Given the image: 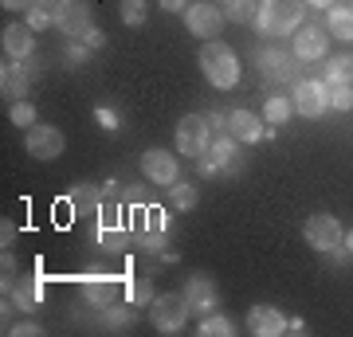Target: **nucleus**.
Here are the masks:
<instances>
[{"instance_id":"obj_1","label":"nucleus","mask_w":353,"mask_h":337,"mask_svg":"<svg viewBox=\"0 0 353 337\" xmlns=\"http://www.w3.org/2000/svg\"><path fill=\"white\" fill-rule=\"evenodd\" d=\"M196 63H201L204 79H208L216 90H232L240 83V59H236V51L228 48L224 39H204L201 59Z\"/></svg>"},{"instance_id":"obj_2","label":"nucleus","mask_w":353,"mask_h":337,"mask_svg":"<svg viewBox=\"0 0 353 337\" xmlns=\"http://www.w3.org/2000/svg\"><path fill=\"white\" fill-rule=\"evenodd\" d=\"M306 0H259V16L255 28L263 36H290L294 28H303Z\"/></svg>"},{"instance_id":"obj_3","label":"nucleus","mask_w":353,"mask_h":337,"mask_svg":"<svg viewBox=\"0 0 353 337\" xmlns=\"http://www.w3.org/2000/svg\"><path fill=\"white\" fill-rule=\"evenodd\" d=\"M189 298L181 294V290H165L157 298L150 302V322L157 334H181L185 322H189Z\"/></svg>"},{"instance_id":"obj_4","label":"nucleus","mask_w":353,"mask_h":337,"mask_svg":"<svg viewBox=\"0 0 353 337\" xmlns=\"http://www.w3.org/2000/svg\"><path fill=\"white\" fill-rule=\"evenodd\" d=\"M208 141H212V125H208V118H201V114H185V118L176 122V153H181V157L201 161L204 150H208Z\"/></svg>"},{"instance_id":"obj_5","label":"nucleus","mask_w":353,"mask_h":337,"mask_svg":"<svg viewBox=\"0 0 353 337\" xmlns=\"http://www.w3.org/2000/svg\"><path fill=\"white\" fill-rule=\"evenodd\" d=\"M24 150H28V157H36V161H55V157H63L67 138H63V130H55V125H48V122H36L24 134Z\"/></svg>"},{"instance_id":"obj_6","label":"nucleus","mask_w":353,"mask_h":337,"mask_svg":"<svg viewBox=\"0 0 353 337\" xmlns=\"http://www.w3.org/2000/svg\"><path fill=\"white\" fill-rule=\"evenodd\" d=\"M290 106L303 114V118H322L330 110V87L322 79H299L294 83V94H290Z\"/></svg>"},{"instance_id":"obj_7","label":"nucleus","mask_w":353,"mask_h":337,"mask_svg":"<svg viewBox=\"0 0 353 337\" xmlns=\"http://www.w3.org/2000/svg\"><path fill=\"white\" fill-rule=\"evenodd\" d=\"M303 236H306V243H310L314 251H338L341 243H345V232H341L338 216H330V212L310 216V220L303 224Z\"/></svg>"},{"instance_id":"obj_8","label":"nucleus","mask_w":353,"mask_h":337,"mask_svg":"<svg viewBox=\"0 0 353 337\" xmlns=\"http://www.w3.org/2000/svg\"><path fill=\"white\" fill-rule=\"evenodd\" d=\"M185 28L196 39H216L224 32V8L220 4H208V0H196V4L185 8Z\"/></svg>"},{"instance_id":"obj_9","label":"nucleus","mask_w":353,"mask_h":337,"mask_svg":"<svg viewBox=\"0 0 353 337\" xmlns=\"http://www.w3.org/2000/svg\"><path fill=\"white\" fill-rule=\"evenodd\" d=\"M141 173H145V181H150V185L169 188V185H176V181H181V161H176L169 150L153 145V150L141 153Z\"/></svg>"},{"instance_id":"obj_10","label":"nucleus","mask_w":353,"mask_h":337,"mask_svg":"<svg viewBox=\"0 0 353 337\" xmlns=\"http://www.w3.org/2000/svg\"><path fill=\"white\" fill-rule=\"evenodd\" d=\"M39 67L32 59H12L0 67V90H4V99H24L28 90H32V83H36Z\"/></svg>"},{"instance_id":"obj_11","label":"nucleus","mask_w":353,"mask_h":337,"mask_svg":"<svg viewBox=\"0 0 353 337\" xmlns=\"http://www.w3.org/2000/svg\"><path fill=\"white\" fill-rule=\"evenodd\" d=\"M290 55L299 63H322L330 55V32L318 28V24L299 28V32H294V43H290Z\"/></svg>"},{"instance_id":"obj_12","label":"nucleus","mask_w":353,"mask_h":337,"mask_svg":"<svg viewBox=\"0 0 353 337\" xmlns=\"http://www.w3.org/2000/svg\"><path fill=\"white\" fill-rule=\"evenodd\" d=\"M90 4L87 0H59V12H55V32H63L67 39H83L90 32Z\"/></svg>"},{"instance_id":"obj_13","label":"nucleus","mask_w":353,"mask_h":337,"mask_svg":"<svg viewBox=\"0 0 353 337\" xmlns=\"http://www.w3.org/2000/svg\"><path fill=\"white\" fill-rule=\"evenodd\" d=\"M181 294L189 298V310L192 314H216L220 310V290H216L212 275H189L185 278V287H181Z\"/></svg>"},{"instance_id":"obj_14","label":"nucleus","mask_w":353,"mask_h":337,"mask_svg":"<svg viewBox=\"0 0 353 337\" xmlns=\"http://www.w3.org/2000/svg\"><path fill=\"white\" fill-rule=\"evenodd\" d=\"M248 334L255 337H283L287 334V314L271 302H255L248 310Z\"/></svg>"},{"instance_id":"obj_15","label":"nucleus","mask_w":353,"mask_h":337,"mask_svg":"<svg viewBox=\"0 0 353 337\" xmlns=\"http://www.w3.org/2000/svg\"><path fill=\"white\" fill-rule=\"evenodd\" d=\"M232 157H236V138L224 130V134H212L208 150H204V157L196 165H201L204 176H216L220 169H228V165H232Z\"/></svg>"},{"instance_id":"obj_16","label":"nucleus","mask_w":353,"mask_h":337,"mask_svg":"<svg viewBox=\"0 0 353 337\" xmlns=\"http://www.w3.org/2000/svg\"><path fill=\"white\" fill-rule=\"evenodd\" d=\"M0 48H4V59H32V51H36V32L28 24H8L0 32Z\"/></svg>"},{"instance_id":"obj_17","label":"nucleus","mask_w":353,"mask_h":337,"mask_svg":"<svg viewBox=\"0 0 353 337\" xmlns=\"http://www.w3.org/2000/svg\"><path fill=\"white\" fill-rule=\"evenodd\" d=\"M228 134L236 141H243V145H255V141L263 138L267 130H263V122H259V114H252V110H228Z\"/></svg>"},{"instance_id":"obj_18","label":"nucleus","mask_w":353,"mask_h":337,"mask_svg":"<svg viewBox=\"0 0 353 337\" xmlns=\"http://www.w3.org/2000/svg\"><path fill=\"white\" fill-rule=\"evenodd\" d=\"M255 67H259V75L271 79V83H287L290 71L299 67V63H290V51H279V48H267L255 55Z\"/></svg>"},{"instance_id":"obj_19","label":"nucleus","mask_w":353,"mask_h":337,"mask_svg":"<svg viewBox=\"0 0 353 337\" xmlns=\"http://www.w3.org/2000/svg\"><path fill=\"white\" fill-rule=\"evenodd\" d=\"M118 294H122V287H118V278H110V275L83 278V298H87L90 306H99V310L114 306V302H118Z\"/></svg>"},{"instance_id":"obj_20","label":"nucleus","mask_w":353,"mask_h":337,"mask_svg":"<svg viewBox=\"0 0 353 337\" xmlns=\"http://www.w3.org/2000/svg\"><path fill=\"white\" fill-rule=\"evenodd\" d=\"M4 290H8V298H12L24 314H32L39 302H43V287H39L36 278H12V283H4Z\"/></svg>"},{"instance_id":"obj_21","label":"nucleus","mask_w":353,"mask_h":337,"mask_svg":"<svg viewBox=\"0 0 353 337\" xmlns=\"http://www.w3.org/2000/svg\"><path fill=\"white\" fill-rule=\"evenodd\" d=\"M326 32L330 39H341V43H353V4H334L326 16Z\"/></svg>"},{"instance_id":"obj_22","label":"nucleus","mask_w":353,"mask_h":337,"mask_svg":"<svg viewBox=\"0 0 353 337\" xmlns=\"http://www.w3.org/2000/svg\"><path fill=\"white\" fill-rule=\"evenodd\" d=\"M55 12H59V0H32V4H28V20L24 24L32 28V32L55 28Z\"/></svg>"},{"instance_id":"obj_23","label":"nucleus","mask_w":353,"mask_h":337,"mask_svg":"<svg viewBox=\"0 0 353 337\" xmlns=\"http://www.w3.org/2000/svg\"><path fill=\"white\" fill-rule=\"evenodd\" d=\"M220 8H224V16L228 20H236V24H255V16H259V0H224Z\"/></svg>"},{"instance_id":"obj_24","label":"nucleus","mask_w":353,"mask_h":337,"mask_svg":"<svg viewBox=\"0 0 353 337\" xmlns=\"http://www.w3.org/2000/svg\"><path fill=\"white\" fill-rule=\"evenodd\" d=\"M322 83H326V87H334V83H353V55H334V59L326 63Z\"/></svg>"},{"instance_id":"obj_25","label":"nucleus","mask_w":353,"mask_h":337,"mask_svg":"<svg viewBox=\"0 0 353 337\" xmlns=\"http://www.w3.org/2000/svg\"><path fill=\"white\" fill-rule=\"evenodd\" d=\"M196 334L201 337H232L236 334V322H232L228 314H208V318L196 325Z\"/></svg>"},{"instance_id":"obj_26","label":"nucleus","mask_w":353,"mask_h":337,"mask_svg":"<svg viewBox=\"0 0 353 337\" xmlns=\"http://www.w3.org/2000/svg\"><path fill=\"white\" fill-rule=\"evenodd\" d=\"M263 122H267V125H287V122H290V99H283V94H271V99L263 102Z\"/></svg>"},{"instance_id":"obj_27","label":"nucleus","mask_w":353,"mask_h":337,"mask_svg":"<svg viewBox=\"0 0 353 337\" xmlns=\"http://www.w3.org/2000/svg\"><path fill=\"white\" fill-rule=\"evenodd\" d=\"M126 298H130V306H145V310H150V302L157 298V290H153L150 278H130L126 283Z\"/></svg>"},{"instance_id":"obj_28","label":"nucleus","mask_w":353,"mask_h":337,"mask_svg":"<svg viewBox=\"0 0 353 337\" xmlns=\"http://www.w3.org/2000/svg\"><path fill=\"white\" fill-rule=\"evenodd\" d=\"M169 200H173L176 212H189V208H196V185H189V181H176V185H169Z\"/></svg>"},{"instance_id":"obj_29","label":"nucleus","mask_w":353,"mask_h":337,"mask_svg":"<svg viewBox=\"0 0 353 337\" xmlns=\"http://www.w3.org/2000/svg\"><path fill=\"white\" fill-rule=\"evenodd\" d=\"M118 16H122V24L126 28H141L145 24V16H150V4H145V0H122Z\"/></svg>"},{"instance_id":"obj_30","label":"nucleus","mask_w":353,"mask_h":337,"mask_svg":"<svg viewBox=\"0 0 353 337\" xmlns=\"http://www.w3.org/2000/svg\"><path fill=\"white\" fill-rule=\"evenodd\" d=\"M330 110H341V114L353 110V83H334L330 87Z\"/></svg>"},{"instance_id":"obj_31","label":"nucleus","mask_w":353,"mask_h":337,"mask_svg":"<svg viewBox=\"0 0 353 337\" xmlns=\"http://www.w3.org/2000/svg\"><path fill=\"white\" fill-rule=\"evenodd\" d=\"M8 118H12V125H24V130H32V125L39 122V114H36V106L28 99H20V102H12V110H8Z\"/></svg>"},{"instance_id":"obj_32","label":"nucleus","mask_w":353,"mask_h":337,"mask_svg":"<svg viewBox=\"0 0 353 337\" xmlns=\"http://www.w3.org/2000/svg\"><path fill=\"white\" fill-rule=\"evenodd\" d=\"M130 318H134V314H130L126 306H118V302L102 310V322H106V329H126V325H130Z\"/></svg>"},{"instance_id":"obj_33","label":"nucleus","mask_w":353,"mask_h":337,"mask_svg":"<svg viewBox=\"0 0 353 337\" xmlns=\"http://www.w3.org/2000/svg\"><path fill=\"white\" fill-rule=\"evenodd\" d=\"M63 55H67V63H71V67H79V63H87L94 51H90L83 39H67V51H63Z\"/></svg>"},{"instance_id":"obj_34","label":"nucleus","mask_w":353,"mask_h":337,"mask_svg":"<svg viewBox=\"0 0 353 337\" xmlns=\"http://www.w3.org/2000/svg\"><path fill=\"white\" fill-rule=\"evenodd\" d=\"M99 200V192L90 185H79V188H71V204H79V208H87V204H94Z\"/></svg>"},{"instance_id":"obj_35","label":"nucleus","mask_w":353,"mask_h":337,"mask_svg":"<svg viewBox=\"0 0 353 337\" xmlns=\"http://www.w3.org/2000/svg\"><path fill=\"white\" fill-rule=\"evenodd\" d=\"M94 122H99L106 134H114V130H118V114L106 110V106H99V110H94Z\"/></svg>"},{"instance_id":"obj_36","label":"nucleus","mask_w":353,"mask_h":337,"mask_svg":"<svg viewBox=\"0 0 353 337\" xmlns=\"http://www.w3.org/2000/svg\"><path fill=\"white\" fill-rule=\"evenodd\" d=\"M8 334H12V337H36V334H43V329H39L36 322H20V325H12Z\"/></svg>"},{"instance_id":"obj_37","label":"nucleus","mask_w":353,"mask_h":337,"mask_svg":"<svg viewBox=\"0 0 353 337\" xmlns=\"http://www.w3.org/2000/svg\"><path fill=\"white\" fill-rule=\"evenodd\" d=\"M83 43H87V48H90V51H99V48H106V36H102L99 28H90L87 36H83Z\"/></svg>"},{"instance_id":"obj_38","label":"nucleus","mask_w":353,"mask_h":337,"mask_svg":"<svg viewBox=\"0 0 353 337\" xmlns=\"http://www.w3.org/2000/svg\"><path fill=\"white\" fill-rule=\"evenodd\" d=\"M157 4H161V12H181V16L189 8V0H157Z\"/></svg>"},{"instance_id":"obj_39","label":"nucleus","mask_w":353,"mask_h":337,"mask_svg":"<svg viewBox=\"0 0 353 337\" xmlns=\"http://www.w3.org/2000/svg\"><path fill=\"white\" fill-rule=\"evenodd\" d=\"M12 239H16V232H12V224L4 220V227H0V243H4V251H12Z\"/></svg>"},{"instance_id":"obj_40","label":"nucleus","mask_w":353,"mask_h":337,"mask_svg":"<svg viewBox=\"0 0 353 337\" xmlns=\"http://www.w3.org/2000/svg\"><path fill=\"white\" fill-rule=\"evenodd\" d=\"M0 4H4L8 12H28V4H32V0H0Z\"/></svg>"},{"instance_id":"obj_41","label":"nucleus","mask_w":353,"mask_h":337,"mask_svg":"<svg viewBox=\"0 0 353 337\" xmlns=\"http://www.w3.org/2000/svg\"><path fill=\"white\" fill-rule=\"evenodd\" d=\"M303 329H306V325L299 322V318H290V322H287V334H303Z\"/></svg>"},{"instance_id":"obj_42","label":"nucleus","mask_w":353,"mask_h":337,"mask_svg":"<svg viewBox=\"0 0 353 337\" xmlns=\"http://www.w3.org/2000/svg\"><path fill=\"white\" fill-rule=\"evenodd\" d=\"M306 4H314V8H334L338 0H306Z\"/></svg>"},{"instance_id":"obj_43","label":"nucleus","mask_w":353,"mask_h":337,"mask_svg":"<svg viewBox=\"0 0 353 337\" xmlns=\"http://www.w3.org/2000/svg\"><path fill=\"white\" fill-rule=\"evenodd\" d=\"M345 251L353 255V232H345Z\"/></svg>"}]
</instances>
